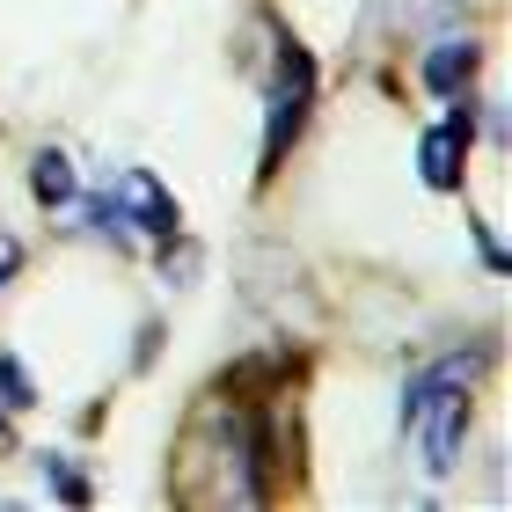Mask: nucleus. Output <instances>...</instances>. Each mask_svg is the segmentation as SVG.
Instances as JSON below:
<instances>
[{
  "label": "nucleus",
  "instance_id": "nucleus-1",
  "mask_svg": "<svg viewBox=\"0 0 512 512\" xmlns=\"http://www.w3.org/2000/svg\"><path fill=\"white\" fill-rule=\"evenodd\" d=\"M308 103H315V59L286 37V44H278V59H271V88H264V176L286 161L300 118H308Z\"/></svg>",
  "mask_w": 512,
  "mask_h": 512
},
{
  "label": "nucleus",
  "instance_id": "nucleus-2",
  "mask_svg": "<svg viewBox=\"0 0 512 512\" xmlns=\"http://www.w3.org/2000/svg\"><path fill=\"white\" fill-rule=\"evenodd\" d=\"M410 432H425V469L447 476L454 454H461V439H469V388H439V395H425V410H417Z\"/></svg>",
  "mask_w": 512,
  "mask_h": 512
},
{
  "label": "nucleus",
  "instance_id": "nucleus-3",
  "mask_svg": "<svg viewBox=\"0 0 512 512\" xmlns=\"http://www.w3.org/2000/svg\"><path fill=\"white\" fill-rule=\"evenodd\" d=\"M110 205H118V220L125 227H139V235H154V242H176L183 235V213H176V198L169 191H161V183L147 176V169H125L118 176V191H110Z\"/></svg>",
  "mask_w": 512,
  "mask_h": 512
},
{
  "label": "nucleus",
  "instance_id": "nucleus-4",
  "mask_svg": "<svg viewBox=\"0 0 512 512\" xmlns=\"http://www.w3.org/2000/svg\"><path fill=\"white\" fill-rule=\"evenodd\" d=\"M469 139H476V118H469V103H461L454 118H439L425 139H417V176H425L432 191H454L461 161H469Z\"/></svg>",
  "mask_w": 512,
  "mask_h": 512
},
{
  "label": "nucleus",
  "instance_id": "nucleus-5",
  "mask_svg": "<svg viewBox=\"0 0 512 512\" xmlns=\"http://www.w3.org/2000/svg\"><path fill=\"white\" fill-rule=\"evenodd\" d=\"M469 81H476V44L469 37H439L425 52V88L432 96H461Z\"/></svg>",
  "mask_w": 512,
  "mask_h": 512
},
{
  "label": "nucleus",
  "instance_id": "nucleus-6",
  "mask_svg": "<svg viewBox=\"0 0 512 512\" xmlns=\"http://www.w3.org/2000/svg\"><path fill=\"white\" fill-rule=\"evenodd\" d=\"M30 191H37V205H74V198H81V176H74V161L44 147V154L30 161Z\"/></svg>",
  "mask_w": 512,
  "mask_h": 512
},
{
  "label": "nucleus",
  "instance_id": "nucleus-7",
  "mask_svg": "<svg viewBox=\"0 0 512 512\" xmlns=\"http://www.w3.org/2000/svg\"><path fill=\"white\" fill-rule=\"evenodd\" d=\"M37 469H44V491H52L59 505H88V476L66 454H37Z\"/></svg>",
  "mask_w": 512,
  "mask_h": 512
},
{
  "label": "nucleus",
  "instance_id": "nucleus-8",
  "mask_svg": "<svg viewBox=\"0 0 512 512\" xmlns=\"http://www.w3.org/2000/svg\"><path fill=\"white\" fill-rule=\"evenodd\" d=\"M30 403H37V388H30V374H22V359L0 352V410H30Z\"/></svg>",
  "mask_w": 512,
  "mask_h": 512
},
{
  "label": "nucleus",
  "instance_id": "nucleus-9",
  "mask_svg": "<svg viewBox=\"0 0 512 512\" xmlns=\"http://www.w3.org/2000/svg\"><path fill=\"white\" fill-rule=\"evenodd\" d=\"M15 256H22L15 242H0V286H8V271H15Z\"/></svg>",
  "mask_w": 512,
  "mask_h": 512
}]
</instances>
